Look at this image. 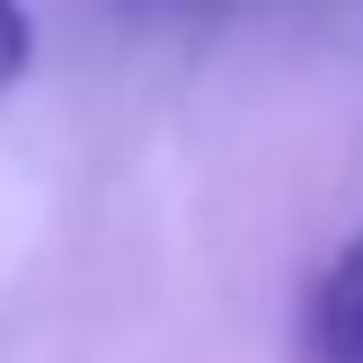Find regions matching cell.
I'll return each mask as SVG.
<instances>
[{
	"label": "cell",
	"mask_w": 363,
	"mask_h": 363,
	"mask_svg": "<svg viewBox=\"0 0 363 363\" xmlns=\"http://www.w3.org/2000/svg\"><path fill=\"white\" fill-rule=\"evenodd\" d=\"M301 354L311 363H363V230L337 248V266L311 284L301 311Z\"/></svg>",
	"instance_id": "cell-1"
},
{
	"label": "cell",
	"mask_w": 363,
	"mask_h": 363,
	"mask_svg": "<svg viewBox=\"0 0 363 363\" xmlns=\"http://www.w3.org/2000/svg\"><path fill=\"white\" fill-rule=\"evenodd\" d=\"M27 62H35V27H27V9H18V0H0V89L27 80Z\"/></svg>",
	"instance_id": "cell-2"
}]
</instances>
